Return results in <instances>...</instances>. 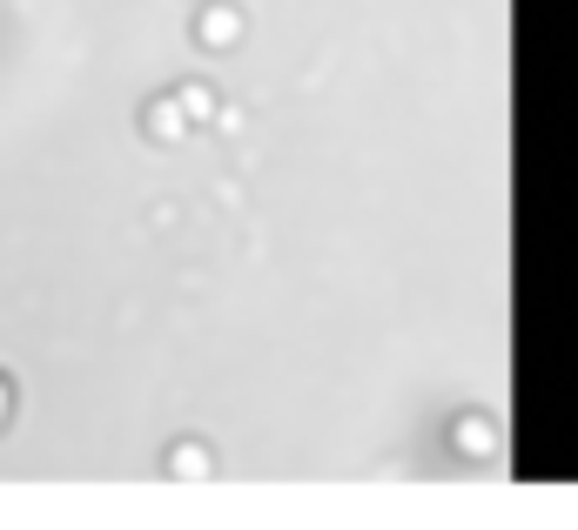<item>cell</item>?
<instances>
[{
    "instance_id": "2",
    "label": "cell",
    "mask_w": 578,
    "mask_h": 530,
    "mask_svg": "<svg viewBox=\"0 0 578 530\" xmlns=\"http://www.w3.org/2000/svg\"><path fill=\"white\" fill-rule=\"evenodd\" d=\"M196 41H202V47H235V41H242V14H235V8H209V14L196 21Z\"/></svg>"
},
{
    "instance_id": "5",
    "label": "cell",
    "mask_w": 578,
    "mask_h": 530,
    "mask_svg": "<svg viewBox=\"0 0 578 530\" xmlns=\"http://www.w3.org/2000/svg\"><path fill=\"white\" fill-rule=\"evenodd\" d=\"M0 416H8V383H0Z\"/></svg>"
},
{
    "instance_id": "4",
    "label": "cell",
    "mask_w": 578,
    "mask_h": 530,
    "mask_svg": "<svg viewBox=\"0 0 578 530\" xmlns=\"http://www.w3.org/2000/svg\"><path fill=\"white\" fill-rule=\"evenodd\" d=\"M169 470L176 477H209V451L202 444H182V451H169Z\"/></svg>"
},
{
    "instance_id": "1",
    "label": "cell",
    "mask_w": 578,
    "mask_h": 530,
    "mask_svg": "<svg viewBox=\"0 0 578 530\" xmlns=\"http://www.w3.org/2000/svg\"><path fill=\"white\" fill-rule=\"evenodd\" d=\"M141 128H148L155 141H182L196 121H189V108H182L176 95H161V102H148V108H141Z\"/></svg>"
},
{
    "instance_id": "3",
    "label": "cell",
    "mask_w": 578,
    "mask_h": 530,
    "mask_svg": "<svg viewBox=\"0 0 578 530\" xmlns=\"http://www.w3.org/2000/svg\"><path fill=\"white\" fill-rule=\"evenodd\" d=\"M176 102L189 108V121H216V108H222V102L209 95V81H189V87H182V95H176Z\"/></svg>"
}]
</instances>
